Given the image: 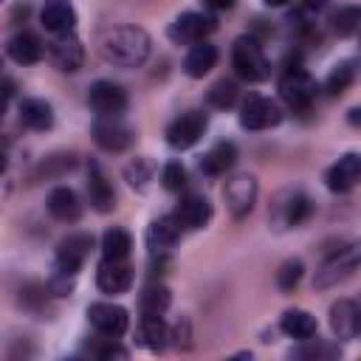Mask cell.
I'll return each mask as SVG.
<instances>
[{
    "label": "cell",
    "mask_w": 361,
    "mask_h": 361,
    "mask_svg": "<svg viewBox=\"0 0 361 361\" xmlns=\"http://www.w3.org/2000/svg\"><path fill=\"white\" fill-rule=\"evenodd\" d=\"M96 48L104 62L118 68H138L149 56V34L138 25H110L96 37Z\"/></svg>",
    "instance_id": "obj_1"
},
{
    "label": "cell",
    "mask_w": 361,
    "mask_h": 361,
    "mask_svg": "<svg viewBox=\"0 0 361 361\" xmlns=\"http://www.w3.org/2000/svg\"><path fill=\"white\" fill-rule=\"evenodd\" d=\"M231 65L237 71V76H243L245 82H262L271 73V62L262 54V45L254 37H237L231 45Z\"/></svg>",
    "instance_id": "obj_2"
},
{
    "label": "cell",
    "mask_w": 361,
    "mask_h": 361,
    "mask_svg": "<svg viewBox=\"0 0 361 361\" xmlns=\"http://www.w3.org/2000/svg\"><path fill=\"white\" fill-rule=\"evenodd\" d=\"M214 28H217V20H214L212 14L183 11V14H178V17L169 23L166 34H169V39H172L175 45H195V42L206 39Z\"/></svg>",
    "instance_id": "obj_3"
},
{
    "label": "cell",
    "mask_w": 361,
    "mask_h": 361,
    "mask_svg": "<svg viewBox=\"0 0 361 361\" xmlns=\"http://www.w3.org/2000/svg\"><path fill=\"white\" fill-rule=\"evenodd\" d=\"M209 127V113L203 110H186L166 127V144L172 149H189L195 147Z\"/></svg>",
    "instance_id": "obj_4"
},
{
    "label": "cell",
    "mask_w": 361,
    "mask_h": 361,
    "mask_svg": "<svg viewBox=\"0 0 361 361\" xmlns=\"http://www.w3.org/2000/svg\"><path fill=\"white\" fill-rule=\"evenodd\" d=\"M93 248V234L87 231H76V234H68L59 245H56V257H54V271L56 274H68V276H76L79 268L85 265L87 254Z\"/></svg>",
    "instance_id": "obj_5"
},
{
    "label": "cell",
    "mask_w": 361,
    "mask_h": 361,
    "mask_svg": "<svg viewBox=\"0 0 361 361\" xmlns=\"http://www.w3.org/2000/svg\"><path fill=\"white\" fill-rule=\"evenodd\" d=\"M257 192H259V186H257L254 175L240 172V175L228 178L223 186V200H226V209L231 212V217L243 220L245 214H251V209L257 203Z\"/></svg>",
    "instance_id": "obj_6"
},
{
    "label": "cell",
    "mask_w": 361,
    "mask_h": 361,
    "mask_svg": "<svg viewBox=\"0 0 361 361\" xmlns=\"http://www.w3.org/2000/svg\"><path fill=\"white\" fill-rule=\"evenodd\" d=\"M355 268H358V245L353 243V245H347V248H338L336 254H330V257L322 262V268L316 271L313 285H316V288H333V285L350 279V276L355 274Z\"/></svg>",
    "instance_id": "obj_7"
},
{
    "label": "cell",
    "mask_w": 361,
    "mask_h": 361,
    "mask_svg": "<svg viewBox=\"0 0 361 361\" xmlns=\"http://www.w3.org/2000/svg\"><path fill=\"white\" fill-rule=\"evenodd\" d=\"M282 121V107L268 96H248L240 107V127L243 130H271Z\"/></svg>",
    "instance_id": "obj_8"
},
{
    "label": "cell",
    "mask_w": 361,
    "mask_h": 361,
    "mask_svg": "<svg viewBox=\"0 0 361 361\" xmlns=\"http://www.w3.org/2000/svg\"><path fill=\"white\" fill-rule=\"evenodd\" d=\"M316 93H319L316 79L307 76L302 68H299V71H288V73L279 79V96H282V102H285L288 107H293V110H307V107L313 104Z\"/></svg>",
    "instance_id": "obj_9"
},
{
    "label": "cell",
    "mask_w": 361,
    "mask_h": 361,
    "mask_svg": "<svg viewBox=\"0 0 361 361\" xmlns=\"http://www.w3.org/2000/svg\"><path fill=\"white\" fill-rule=\"evenodd\" d=\"M87 104L96 116H121L127 110V90L110 79H99L87 90Z\"/></svg>",
    "instance_id": "obj_10"
},
{
    "label": "cell",
    "mask_w": 361,
    "mask_h": 361,
    "mask_svg": "<svg viewBox=\"0 0 361 361\" xmlns=\"http://www.w3.org/2000/svg\"><path fill=\"white\" fill-rule=\"evenodd\" d=\"M313 212V203L307 195L302 192H282L276 197V203L271 206V220L276 223V228H290V226H302Z\"/></svg>",
    "instance_id": "obj_11"
},
{
    "label": "cell",
    "mask_w": 361,
    "mask_h": 361,
    "mask_svg": "<svg viewBox=\"0 0 361 361\" xmlns=\"http://www.w3.org/2000/svg\"><path fill=\"white\" fill-rule=\"evenodd\" d=\"M93 138L107 152H124L133 144V127L121 121V116H99L93 121Z\"/></svg>",
    "instance_id": "obj_12"
},
{
    "label": "cell",
    "mask_w": 361,
    "mask_h": 361,
    "mask_svg": "<svg viewBox=\"0 0 361 361\" xmlns=\"http://www.w3.org/2000/svg\"><path fill=\"white\" fill-rule=\"evenodd\" d=\"M87 319L90 324L104 336V338H118L127 333L130 327V316L121 305H113V302H93L87 307Z\"/></svg>",
    "instance_id": "obj_13"
},
{
    "label": "cell",
    "mask_w": 361,
    "mask_h": 361,
    "mask_svg": "<svg viewBox=\"0 0 361 361\" xmlns=\"http://www.w3.org/2000/svg\"><path fill=\"white\" fill-rule=\"evenodd\" d=\"M48 56L51 62L62 71V73H76L85 62V51H82V42L73 31L68 34H54L51 42H48Z\"/></svg>",
    "instance_id": "obj_14"
},
{
    "label": "cell",
    "mask_w": 361,
    "mask_h": 361,
    "mask_svg": "<svg viewBox=\"0 0 361 361\" xmlns=\"http://www.w3.org/2000/svg\"><path fill=\"white\" fill-rule=\"evenodd\" d=\"M172 217L180 223V228H189V231L203 228V226L212 220V203H209V197H206V195L189 192V195H183V197L178 200V206H175Z\"/></svg>",
    "instance_id": "obj_15"
},
{
    "label": "cell",
    "mask_w": 361,
    "mask_h": 361,
    "mask_svg": "<svg viewBox=\"0 0 361 361\" xmlns=\"http://www.w3.org/2000/svg\"><path fill=\"white\" fill-rule=\"evenodd\" d=\"M96 285L102 293H110V296L127 293L133 285V268L127 265V259H107L104 257L99 271H96Z\"/></svg>",
    "instance_id": "obj_16"
},
{
    "label": "cell",
    "mask_w": 361,
    "mask_h": 361,
    "mask_svg": "<svg viewBox=\"0 0 361 361\" xmlns=\"http://www.w3.org/2000/svg\"><path fill=\"white\" fill-rule=\"evenodd\" d=\"M358 178H361V158H358V152L341 155V158L327 169V175H324L327 189L336 192V195L350 192V189L358 183Z\"/></svg>",
    "instance_id": "obj_17"
},
{
    "label": "cell",
    "mask_w": 361,
    "mask_h": 361,
    "mask_svg": "<svg viewBox=\"0 0 361 361\" xmlns=\"http://www.w3.org/2000/svg\"><path fill=\"white\" fill-rule=\"evenodd\" d=\"M180 223L172 217V214H164V217H155L152 223H149V228H147V248H149V254L155 257H164L178 240H180Z\"/></svg>",
    "instance_id": "obj_18"
},
{
    "label": "cell",
    "mask_w": 361,
    "mask_h": 361,
    "mask_svg": "<svg viewBox=\"0 0 361 361\" xmlns=\"http://www.w3.org/2000/svg\"><path fill=\"white\" fill-rule=\"evenodd\" d=\"M87 197H90V206L99 212V214H107L116 209V192H113V183L107 180V175L102 172V166L96 161H90V169H87Z\"/></svg>",
    "instance_id": "obj_19"
},
{
    "label": "cell",
    "mask_w": 361,
    "mask_h": 361,
    "mask_svg": "<svg viewBox=\"0 0 361 361\" xmlns=\"http://www.w3.org/2000/svg\"><path fill=\"white\" fill-rule=\"evenodd\" d=\"M330 327H333V333H336L338 338H344V341L355 338L358 330H361V310H358V305H355L353 299H338V302H333V307H330Z\"/></svg>",
    "instance_id": "obj_20"
},
{
    "label": "cell",
    "mask_w": 361,
    "mask_h": 361,
    "mask_svg": "<svg viewBox=\"0 0 361 361\" xmlns=\"http://www.w3.org/2000/svg\"><path fill=\"white\" fill-rule=\"evenodd\" d=\"M39 23L51 34H68L76 25V8L68 0H48L39 11Z\"/></svg>",
    "instance_id": "obj_21"
},
{
    "label": "cell",
    "mask_w": 361,
    "mask_h": 361,
    "mask_svg": "<svg viewBox=\"0 0 361 361\" xmlns=\"http://www.w3.org/2000/svg\"><path fill=\"white\" fill-rule=\"evenodd\" d=\"M48 212L62 223H76L82 217L79 195L71 186H56L48 192Z\"/></svg>",
    "instance_id": "obj_22"
},
{
    "label": "cell",
    "mask_w": 361,
    "mask_h": 361,
    "mask_svg": "<svg viewBox=\"0 0 361 361\" xmlns=\"http://www.w3.org/2000/svg\"><path fill=\"white\" fill-rule=\"evenodd\" d=\"M214 65H217V48L206 39L195 42L189 48V54L183 56V73L192 76V79H203Z\"/></svg>",
    "instance_id": "obj_23"
},
{
    "label": "cell",
    "mask_w": 361,
    "mask_h": 361,
    "mask_svg": "<svg viewBox=\"0 0 361 361\" xmlns=\"http://www.w3.org/2000/svg\"><path fill=\"white\" fill-rule=\"evenodd\" d=\"M234 164H237V147H234L231 141H217L212 149L203 152V158H200V172L217 178V175H226Z\"/></svg>",
    "instance_id": "obj_24"
},
{
    "label": "cell",
    "mask_w": 361,
    "mask_h": 361,
    "mask_svg": "<svg viewBox=\"0 0 361 361\" xmlns=\"http://www.w3.org/2000/svg\"><path fill=\"white\" fill-rule=\"evenodd\" d=\"M279 330H282L285 336L296 338V341H310V338L316 336L319 324H316V316H310L307 310H302V307H290V310L282 313V319H279Z\"/></svg>",
    "instance_id": "obj_25"
},
{
    "label": "cell",
    "mask_w": 361,
    "mask_h": 361,
    "mask_svg": "<svg viewBox=\"0 0 361 361\" xmlns=\"http://www.w3.org/2000/svg\"><path fill=\"white\" fill-rule=\"evenodd\" d=\"M169 341V327L164 324L161 316H141L138 322V330H135V344L152 350V353H161Z\"/></svg>",
    "instance_id": "obj_26"
},
{
    "label": "cell",
    "mask_w": 361,
    "mask_h": 361,
    "mask_svg": "<svg viewBox=\"0 0 361 361\" xmlns=\"http://www.w3.org/2000/svg\"><path fill=\"white\" fill-rule=\"evenodd\" d=\"M42 54H45V48L31 31H20V34H14L8 39V56L17 65H34V62L42 59Z\"/></svg>",
    "instance_id": "obj_27"
},
{
    "label": "cell",
    "mask_w": 361,
    "mask_h": 361,
    "mask_svg": "<svg viewBox=\"0 0 361 361\" xmlns=\"http://www.w3.org/2000/svg\"><path fill=\"white\" fill-rule=\"evenodd\" d=\"M20 124L28 130H51L54 107L45 99H23L20 102Z\"/></svg>",
    "instance_id": "obj_28"
},
{
    "label": "cell",
    "mask_w": 361,
    "mask_h": 361,
    "mask_svg": "<svg viewBox=\"0 0 361 361\" xmlns=\"http://www.w3.org/2000/svg\"><path fill=\"white\" fill-rule=\"evenodd\" d=\"M169 305H172V293H169V288L161 285V282L147 285V288L141 290V296H138V310H141V316H164V313L169 310Z\"/></svg>",
    "instance_id": "obj_29"
},
{
    "label": "cell",
    "mask_w": 361,
    "mask_h": 361,
    "mask_svg": "<svg viewBox=\"0 0 361 361\" xmlns=\"http://www.w3.org/2000/svg\"><path fill=\"white\" fill-rule=\"evenodd\" d=\"M130 248H133V237H130L127 228L113 226V228H107L102 234V257H107V259H127Z\"/></svg>",
    "instance_id": "obj_30"
},
{
    "label": "cell",
    "mask_w": 361,
    "mask_h": 361,
    "mask_svg": "<svg viewBox=\"0 0 361 361\" xmlns=\"http://www.w3.org/2000/svg\"><path fill=\"white\" fill-rule=\"evenodd\" d=\"M237 96H240V87H237V82H231V79H217V82L209 87V93H206L209 104H212V107H217V110L234 107Z\"/></svg>",
    "instance_id": "obj_31"
},
{
    "label": "cell",
    "mask_w": 361,
    "mask_h": 361,
    "mask_svg": "<svg viewBox=\"0 0 361 361\" xmlns=\"http://www.w3.org/2000/svg\"><path fill=\"white\" fill-rule=\"evenodd\" d=\"M353 79H355V59H344V62H338V65L330 71L324 87H327V93L338 96V93H344V90L353 85Z\"/></svg>",
    "instance_id": "obj_32"
},
{
    "label": "cell",
    "mask_w": 361,
    "mask_h": 361,
    "mask_svg": "<svg viewBox=\"0 0 361 361\" xmlns=\"http://www.w3.org/2000/svg\"><path fill=\"white\" fill-rule=\"evenodd\" d=\"M152 175H155V164L149 161V158H133L127 166H124V178H127V183L133 186V189H147V183L152 180Z\"/></svg>",
    "instance_id": "obj_33"
},
{
    "label": "cell",
    "mask_w": 361,
    "mask_h": 361,
    "mask_svg": "<svg viewBox=\"0 0 361 361\" xmlns=\"http://www.w3.org/2000/svg\"><path fill=\"white\" fill-rule=\"evenodd\" d=\"M333 31L338 34V37H353L355 34V28H358V23H361V11H358V6H341L336 14H333Z\"/></svg>",
    "instance_id": "obj_34"
},
{
    "label": "cell",
    "mask_w": 361,
    "mask_h": 361,
    "mask_svg": "<svg viewBox=\"0 0 361 361\" xmlns=\"http://www.w3.org/2000/svg\"><path fill=\"white\" fill-rule=\"evenodd\" d=\"M73 166H76V155H73V152H56V155H48V158L39 164L37 175L59 178V175H65V172L73 169Z\"/></svg>",
    "instance_id": "obj_35"
},
{
    "label": "cell",
    "mask_w": 361,
    "mask_h": 361,
    "mask_svg": "<svg viewBox=\"0 0 361 361\" xmlns=\"http://www.w3.org/2000/svg\"><path fill=\"white\" fill-rule=\"evenodd\" d=\"M302 274H305L302 259H288V262H282L279 271H276V285H279V290H293V288L302 282Z\"/></svg>",
    "instance_id": "obj_36"
},
{
    "label": "cell",
    "mask_w": 361,
    "mask_h": 361,
    "mask_svg": "<svg viewBox=\"0 0 361 361\" xmlns=\"http://www.w3.org/2000/svg\"><path fill=\"white\" fill-rule=\"evenodd\" d=\"M161 183H164V189H169V192H180V189L186 186V169H183V164H180V161L164 164V169H161Z\"/></svg>",
    "instance_id": "obj_37"
},
{
    "label": "cell",
    "mask_w": 361,
    "mask_h": 361,
    "mask_svg": "<svg viewBox=\"0 0 361 361\" xmlns=\"http://www.w3.org/2000/svg\"><path fill=\"white\" fill-rule=\"evenodd\" d=\"M48 288H39V285H28L25 290H23V305L31 310V313H42V310H48Z\"/></svg>",
    "instance_id": "obj_38"
},
{
    "label": "cell",
    "mask_w": 361,
    "mask_h": 361,
    "mask_svg": "<svg viewBox=\"0 0 361 361\" xmlns=\"http://www.w3.org/2000/svg\"><path fill=\"white\" fill-rule=\"evenodd\" d=\"M290 355H296V358H336V355H338V347H336V344H322V341H316V344H305V347L293 350Z\"/></svg>",
    "instance_id": "obj_39"
},
{
    "label": "cell",
    "mask_w": 361,
    "mask_h": 361,
    "mask_svg": "<svg viewBox=\"0 0 361 361\" xmlns=\"http://www.w3.org/2000/svg\"><path fill=\"white\" fill-rule=\"evenodd\" d=\"M96 355L107 361V358H127L130 353H127L124 347H118V344H116V338H107V344H104V347H99V350H96Z\"/></svg>",
    "instance_id": "obj_40"
},
{
    "label": "cell",
    "mask_w": 361,
    "mask_h": 361,
    "mask_svg": "<svg viewBox=\"0 0 361 361\" xmlns=\"http://www.w3.org/2000/svg\"><path fill=\"white\" fill-rule=\"evenodd\" d=\"M11 93H14V82L11 79H3L0 82V104H6L11 99Z\"/></svg>",
    "instance_id": "obj_41"
},
{
    "label": "cell",
    "mask_w": 361,
    "mask_h": 361,
    "mask_svg": "<svg viewBox=\"0 0 361 361\" xmlns=\"http://www.w3.org/2000/svg\"><path fill=\"white\" fill-rule=\"evenodd\" d=\"M209 8H217V11H223V8H231L237 0H203Z\"/></svg>",
    "instance_id": "obj_42"
},
{
    "label": "cell",
    "mask_w": 361,
    "mask_h": 361,
    "mask_svg": "<svg viewBox=\"0 0 361 361\" xmlns=\"http://www.w3.org/2000/svg\"><path fill=\"white\" fill-rule=\"evenodd\" d=\"M302 3H305L310 11H319V8H324V6H327V0H302Z\"/></svg>",
    "instance_id": "obj_43"
},
{
    "label": "cell",
    "mask_w": 361,
    "mask_h": 361,
    "mask_svg": "<svg viewBox=\"0 0 361 361\" xmlns=\"http://www.w3.org/2000/svg\"><path fill=\"white\" fill-rule=\"evenodd\" d=\"M262 3H265V6H274V8H276V6H285V3H290V0H262Z\"/></svg>",
    "instance_id": "obj_44"
},
{
    "label": "cell",
    "mask_w": 361,
    "mask_h": 361,
    "mask_svg": "<svg viewBox=\"0 0 361 361\" xmlns=\"http://www.w3.org/2000/svg\"><path fill=\"white\" fill-rule=\"evenodd\" d=\"M350 121H353V124H358V107H353V110H350Z\"/></svg>",
    "instance_id": "obj_45"
},
{
    "label": "cell",
    "mask_w": 361,
    "mask_h": 361,
    "mask_svg": "<svg viewBox=\"0 0 361 361\" xmlns=\"http://www.w3.org/2000/svg\"><path fill=\"white\" fill-rule=\"evenodd\" d=\"M3 169H6V152L0 149V172H3Z\"/></svg>",
    "instance_id": "obj_46"
},
{
    "label": "cell",
    "mask_w": 361,
    "mask_h": 361,
    "mask_svg": "<svg viewBox=\"0 0 361 361\" xmlns=\"http://www.w3.org/2000/svg\"><path fill=\"white\" fill-rule=\"evenodd\" d=\"M3 107H6V104H0V121H3Z\"/></svg>",
    "instance_id": "obj_47"
},
{
    "label": "cell",
    "mask_w": 361,
    "mask_h": 361,
    "mask_svg": "<svg viewBox=\"0 0 361 361\" xmlns=\"http://www.w3.org/2000/svg\"><path fill=\"white\" fill-rule=\"evenodd\" d=\"M0 68H3V62H0Z\"/></svg>",
    "instance_id": "obj_48"
},
{
    "label": "cell",
    "mask_w": 361,
    "mask_h": 361,
    "mask_svg": "<svg viewBox=\"0 0 361 361\" xmlns=\"http://www.w3.org/2000/svg\"><path fill=\"white\" fill-rule=\"evenodd\" d=\"M0 3H3V0H0Z\"/></svg>",
    "instance_id": "obj_49"
}]
</instances>
